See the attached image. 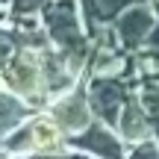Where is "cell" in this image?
I'll list each match as a JSON object with an SVG mask.
<instances>
[{
	"label": "cell",
	"mask_w": 159,
	"mask_h": 159,
	"mask_svg": "<svg viewBox=\"0 0 159 159\" xmlns=\"http://www.w3.org/2000/svg\"><path fill=\"white\" fill-rule=\"evenodd\" d=\"M0 85L15 91L18 97L35 109H44L50 100L44 80V65H41V50L35 47H18L3 65H0Z\"/></svg>",
	"instance_id": "7a4b0ae2"
},
{
	"label": "cell",
	"mask_w": 159,
	"mask_h": 159,
	"mask_svg": "<svg viewBox=\"0 0 159 159\" xmlns=\"http://www.w3.org/2000/svg\"><path fill=\"white\" fill-rule=\"evenodd\" d=\"M33 112H39V109L30 106L24 97L15 94V91H9V89L0 85V142H3L9 133H15Z\"/></svg>",
	"instance_id": "9c48e42d"
},
{
	"label": "cell",
	"mask_w": 159,
	"mask_h": 159,
	"mask_svg": "<svg viewBox=\"0 0 159 159\" xmlns=\"http://www.w3.org/2000/svg\"><path fill=\"white\" fill-rule=\"evenodd\" d=\"M68 148L83 150V153L97 156V159H124L130 144L121 139V133L115 130V127H109L106 121L94 118L85 130L68 136Z\"/></svg>",
	"instance_id": "52a82bcc"
},
{
	"label": "cell",
	"mask_w": 159,
	"mask_h": 159,
	"mask_svg": "<svg viewBox=\"0 0 159 159\" xmlns=\"http://www.w3.org/2000/svg\"><path fill=\"white\" fill-rule=\"evenodd\" d=\"M0 6H3V9H9V6H12V0H0Z\"/></svg>",
	"instance_id": "ac0fdd59"
},
{
	"label": "cell",
	"mask_w": 159,
	"mask_h": 159,
	"mask_svg": "<svg viewBox=\"0 0 159 159\" xmlns=\"http://www.w3.org/2000/svg\"><path fill=\"white\" fill-rule=\"evenodd\" d=\"M0 144L15 156L39 153V150H59V148H68V133L56 124V118L47 109H39L15 133H9Z\"/></svg>",
	"instance_id": "3957f363"
},
{
	"label": "cell",
	"mask_w": 159,
	"mask_h": 159,
	"mask_svg": "<svg viewBox=\"0 0 159 159\" xmlns=\"http://www.w3.org/2000/svg\"><path fill=\"white\" fill-rule=\"evenodd\" d=\"M156 15H159V3L156 0H139V3L127 6V9L112 21L115 41H118L127 53L144 50L148 35L153 33V27H156Z\"/></svg>",
	"instance_id": "5b68a950"
},
{
	"label": "cell",
	"mask_w": 159,
	"mask_h": 159,
	"mask_svg": "<svg viewBox=\"0 0 159 159\" xmlns=\"http://www.w3.org/2000/svg\"><path fill=\"white\" fill-rule=\"evenodd\" d=\"M0 159H18V156H15V153H9V150H6L3 144H0Z\"/></svg>",
	"instance_id": "e0dca14e"
},
{
	"label": "cell",
	"mask_w": 159,
	"mask_h": 159,
	"mask_svg": "<svg viewBox=\"0 0 159 159\" xmlns=\"http://www.w3.org/2000/svg\"><path fill=\"white\" fill-rule=\"evenodd\" d=\"M50 0H12L9 21L12 24H41V9Z\"/></svg>",
	"instance_id": "8fae6325"
},
{
	"label": "cell",
	"mask_w": 159,
	"mask_h": 159,
	"mask_svg": "<svg viewBox=\"0 0 159 159\" xmlns=\"http://www.w3.org/2000/svg\"><path fill=\"white\" fill-rule=\"evenodd\" d=\"M124 159H159V139L150 136V139H144V142L130 144Z\"/></svg>",
	"instance_id": "4fadbf2b"
},
{
	"label": "cell",
	"mask_w": 159,
	"mask_h": 159,
	"mask_svg": "<svg viewBox=\"0 0 159 159\" xmlns=\"http://www.w3.org/2000/svg\"><path fill=\"white\" fill-rule=\"evenodd\" d=\"M97 3H100V18H103V24H112L115 18L127 9V6L139 3V0H97Z\"/></svg>",
	"instance_id": "5bb4252c"
},
{
	"label": "cell",
	"mask_w": 159,
	"mask_h": 159,
	"mask_svg": "<svg viewBox=\"0 0 159 159\" xmlns=\"http://www.w3.org/2000/svg\"><path fill=\"white\" fill-rule=\"evenodd\" d=\"M77 3H80V9H83V18H85V27H89V35L94 39V35L106 27V24H103V18H100V3H97V0H77Z\"/></svg>",
	"instance_id": "7c38bea8"
},
{
	"label": "cell",
	"mask_w": 159,
	"mask_h": 159,
	"mask_svg": "<svg viewBox=\"0 0 159 159\" xmlns=\"http://www.w3.org/2000/svg\"><path fill=\"white\" fill-rule=\"evenodd\" d=\"M44 109L56 118V124L62 127L68 136L85 130V127L94 121V109H91V100H89V80L80 77L68 91L50 97Z\"/></svg>",
	"instance_id": "8992f818"
},
{
	"label": "cell",
	"mask_w": 159,
	"mask_h": 159,
	"mask_svg": "<svg viewBox=\"0 0 159 159\" xmlns=\"http://www.w3.org/2000/svg\"><path fill=\"white\" fill-rule=\"evenodd\" d=\"M115 130L121 133V139H124L127 144L144 142V139H150V136H153L150 118H148V112H144L142 100H139V89L133 91L130 97H127L124 109H121V115H118V124H115Z\"/></svg>",
	"instance_id": "ba28073f"
},
{
	"label": "cell",
	"mask_w": 159,
	"mask_h": 159,
	"mask_svg": "<svg viewBox=\"0 0 159 159\" xmlns=\"http://www.w3.org/2000/svg\"><path fill=\"white\" fill-rule=\"evenodd\" d=\"M85 80H89V100L94 109V118L115 127L127 97L139 89V77H89L85 74Z\"/></svg>",
	"instance_id": "277c9868"
},
{
	"label": "cell",
	"mask_w": 159,
	"mask_h": 159,
	"mask_svg": "<svg viewBox=\"0 0 159 159\" xmlns=\"http://www.w3.org/2000/svg\"><path fill=\"white\" fill-rule=\"evenodd\" d=\"M18 159H83V153L74 148H59V150H39V153H24Z\"/></svg>",
	"instance_id": "9a60e30c"
},
{
	"label": "cell",
	"mask_w": 159,
	"mask_h": 159,
	"mask_svg": "<svg viewBox=\"0 0 159 159\" xmlns=\"http://www.w3.org/2000/svg\"><path fill=\"white\" fill-rule=\"evenodd\" d=\"M139 100L150 118L153 136L159 139V80H139Z\"/></svg>",
	"instance_id": "30bf717a"
},
{
	"label": "cell",
	"mask_w": 159,
	"mask_h": 159,
	"mask_svg": "<svg viewBox=\"0 0 159 159\" xmlns=\"http://www.w3.org/2000/svg\"><path fill=\"white\" fill-rule=\"evenodd\" d=\"M41 24H44L53 47H59L65 53V59L71 62V68L83 77L85 68H89L94 41L89 35V27H85L80 3L77 0H50L41 9Z\"/></svg>",
	"instance_id": "6da1fadb"
},
{
	"label": "cell",
	"mask_w": 159,
	"mask_h": 159,
	"mask_svg": "<svg viewBox=\"0 0 159 159\" xmlns=\"http://www.w3.org/2000/svg\"><path fill=\"white\" fill-rule=\"evenodd\" d=\"M156 3H159V0H156ZM144 50L159 53V15H156V27H153V33L148 35V44H144Z\"/></svg>",
	"instance_id": "2e32d148"
}]
</instances>
